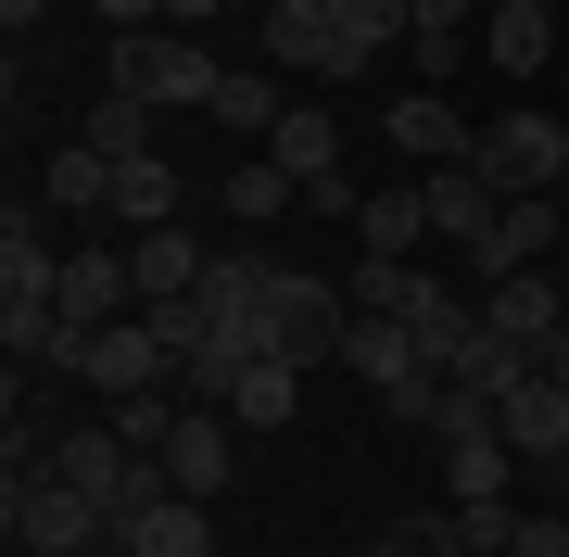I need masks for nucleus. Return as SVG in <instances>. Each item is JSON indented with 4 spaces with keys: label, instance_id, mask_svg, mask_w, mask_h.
<instances>
[{
    "label": "nucleus",
    "instance_id": "obj_4",
    "mask_svg": "<svg viewBox=\"0 0 569 557\" xmlns=\"http://www.w3.org/2000/svg\"><path fill=\"white\" fill-rule=\"evenodd\" d=\"M266 152H279V166L305 178V203H317V216H355V203H367V190L342 178V115H329V102H291Z\"/></svg>",
    "mask_w": 569,
    "mask_h": 557
},
{
    "label": "nucleus",
    "instance_id": "obj_3",
    "mask_svg": "<svg viewBox=\"0 0 569 557\" xmlns=\"http://www.w3.org/2000/svg\"><path fill=\"white\" fill-rule=\"evenodd\" d=\"M468 166L507 190V203H519V190H557V178H569V127H557V115H531V102H519V115H481Z\"/></svg>",
    "mask_w": 569,
    "mask_h": 557
},
{
    "label": "nucleus",
    "instance_id": "obj_17",
    "mask_svg": "<svg viewBox=\"0 0 569 557\" xmlns=\"http://www.w3.org/2000/svg\"><path fill=\"white\" fill-rule=\"evenodd\" d=\"M203 267H216V253L190 241V228H140V241H127V279H140V305H164V291H203Z\"/></svg>",
    "mask_w": 569,
    "mask_h": 557
},
{
    "label": "nucleus",
    "instance_id": "obj_20",
    "mask_svg": "<svg viewBox=\"0 0 569 557\" xmlns=\"http://www.w3.org/2000/svg\"><path fill=\"white\" fill-rule=\"evenodd\" d=\"M291 406H305V368H291V355H253V368L228 380V418H241V431H291Z\"/></svg>",
    "mask_w": 569,
    "mask_h": 557
},
{
    "label": "nucleus",
    "instance_id": "obj_26",
    "mask_svg": "<svg viewBox=\"0 0 569 557\" xmlns=\"http://www.w3.org/2000/svg\"><path fill=\"white\" fill-rule=\"evenodd\" d=\"M216 115L241 127V140H279V115H291V102H279L266 77H228V89H216Z\"/></svg>",
    "mask_w": 569,
    "mask_h": 557
},
{
    "label": "nucleus",
    "instance_id": "obj_13",
    "mask_svg": "<svg viewBox=\"0 0 569 557\" xmlns=\"http://www.w3.org/2000/svg\"><path fill=\"white\" fill-rule=\"evenodd\" d=\"M481 51H493V77H545V63H557V13H545V0H493Z\"/></svg>",
    "mask_w": 569,
    "mask_h": 557
},
{
    "label": "nucleus",
    "instance_id": "obj_30",
    "mask_svg": "<svg viewBox=\"0 0 569 557\" xmlns=\"http://www.w3.org/2000/svg\"><path fill=\"white\" fill-rule=\"evenodd\" d=\"M545 380H557V392H569V342H557V355H545Z\"/></svg>",
    "mask_w": 569,
    "mask_h": 557
},
{
    "label": "nucleus",
    "instance_id": "obj_19",
    "mask_svg": "<svg viewBox=\"0 0 569 557\" xmlns=\"http://www.w3.org/2000/svg\"><path fill=\"white\" fill-rule=\"evenodd\" d=\"M266 63H329V77H342V26H329V0H266Z\"/></svg>",
    "mask_w": 569,
    "mask_h": 557
},
{
    "label": "nucleus",
    "instance_id": "obj_21",
    "mask_svg": "<svg viewBox=\"0 0 569 557\" xmlns=\"http://www.w3.org/2000/svg\"><path fill=\"white\" fill-rule=\"evenodd\" d=\"M329 26H342V77H367L392 39H418V0H329Z\"/></svg>",
    "mask_w": 569,
    "mask_h": 557
},
{
    "label": "nucleus",
    "instance_id": "obj_9",
    "mask_svg": "<svg viewBox=\"0 0 569 557\" xmlns=\"http://www.w3.org/2000/svg\"><path fill=\"white\" fill-rule=\"evenodd\" d=\"M418 190H430V241H456V253H481L493 216H507V190H493L481 166H430Z\"/></svg>",
    "mask_w": 569,
    "mask_h": 557
},
{
    "label": "nucleus",
    "instance_id": "obj_12",
    "mask_svg": "<svg viewBox=\"0 0 569 557\" xmlns=\"http://www.w3.org/2000/svg\"><path fill=\"white\" fill-rule=\"evenodd\" d=\"M63 317L77 330H114V317H140V279H127V253H63Z\"/></svg>",
    "mask_w": 569,
    "mask_h": 557
},
{
    "label": "nucleus",
    "instance_id": "obj_32",
    "mask_svg": "<svg viewBox=\"0 0 569 557\" xmlns=\"http://www.w3.org/2000/svg\"><path fill=\"white\" fill-rule=\"evenodd\" d=\"M342 557H380V545H342Z\"/></svg>",
    "mask_w": 569,
    "mask_h": 557
},
{
    "label": "nucleus",
    "instance_id": "obj_16",
    "mask_svg": "<svg viewBox=\"0 0 569 557\" xmlns=\"http://www.w3.org/2000/svg\"><path fill=\"white\" fill-rule=\"evenodd\" d=\"M114 545H127V557H216V507H203V495H164V507L127 519Z\"/></svg>",
    "mask_w": 569,
    "mask_h": 557
},
{
    "label": "nucleus",
    "instance_id": "obj_11",
    "mask_svg": "<svg viewBox=\"0 0 569 557\" xmlns=\"http://www.w3.org/2000/svg\"><path fill=\"white\" fill-rule=\"evenodd\" d=\"M418 241H430V190H418V178H392V190H367V203H355V253L418 267Z\"/></svg>",
    "mask_w": 569,
    "mask_h": 557
},
{
    "label": "nucleus",
    "instance_id": "obj_23",
    "mask_svg": "<svg viewBox=\"0 0 569 557\" xmlns=\"http://www.w3.org/2000/svg\"><path fill=\"white\" fill-rule=\"evenodd\" d=\"M77 140L114 152V166H140V152H152V102H140V89H102V102L77 115Z\"/></svg>",
    "mask_w": 569,
    "mask_h": 557
},
{
    "label": "nucleus",
    "instance_id": "obj_29",
    "mask_svg": "<svg viewBox=\"0 0 569 557\" xmlns=\"http://www.w3.org/2000/svg\"><path fill=\"white\" fill-rule=\"evenodd\" d=\"M51 13V0H0V26H13V39H26V26H39Z\"/></svg>",
    "mask_w": 569,
    "mask_h": 557
},
{
    "label": "nucleus",
    "instance_id": "obj_33",
    "mask_svg": "<svg viewBox=\"0 0 569 557\" xmlns=\"http://www.w3.org/2000/svg\"><path fill=\"white\" fill-rule=\"evenodd\" d=\"M557 507H569V481H557Z\"/></svg>",
    "mask_w": 569,
    "mask_h": 557
},
{
    "label": "nucleus",
    "instance_id": "obj_34",
    "mask_svg": "<svg viewBox=\"0 0 569 557\" xmlns=\"http://www.w3.org/2000/svg\"><path fill=\"white\" fill-rule=\"evenodd\" d=\"M545 13H557V0H545Z\"/></svg>",
    "mask_w": 569,
    "mask_h": 557
},
{
    "label": "nucleus",
    "instance_id": "obj_2",
    "mask_svg": "<svg viewBox=\"0 0 569 557\" xmlns=\"http://www.w3.org/2000/svg\"><path fill=\"white\" fill-rule=\"evenodd\" d=\"M342 330H355V291H329L317 267H279V279H266V355L317 368V355H342Z\"/></svg>",
    "mask_w": 569,
    "mask_h": 557
},
{
    "label": "nucleus",
    "instance_id": "obj_25",
    "mask_svg": "<svg viewBox=\"0 0 569 557\" xmlns=\"http://www.w3.org/2000/svg\"><path fill=\"white\" fill-rule=\"evenodd\" d=\"M291 203H305V178H291L279 152H253V166H228V216H241V228H266V216H291Z\"/></svg>",
    "mask_w": 569,
    "mask_h": 557
},
{
    "label": "nucleus",
    "instance_id": "obj_1",
    "mask_svg": "<svg viewBox=\"0 0 569 557\" xmlns=\"http://www.w3.org/2000/svg\"><path fill=\"white\" fill-rule=\"evenodd\" d=\"M114 89H140L152 115H178V102H216L228 63L203 39H178V26H140V39H114Z\"/></svg>",
    "mask_w": 569,
    "mask_h": 557
},
{
    "label": "nucleus",
    "instance_id": "obj_24",
    "mask_svg": "<svg viewBox=\"0 0 569 557\" xmlns=\"http://www.w3.org/2000/svg\"><path fill=\"white\" fill-rule=\"evenodd\" d=\"M114 216H127V241H140V228H178V166H164V152L114 166Z\"/></svg>",
    "mask_w": 569,
    "mask_h": 557
},
{
    "label": "nucleus",
    "instance_id": "obj_31",
    "mask_svg": "<svg viewBox=\"0 0 569 557\" xmlns=\"http://www.w3.org/2000/svg\"><path fill=\"white\" fill-rule=\"evenodd\" d=\"M77 557H127V545H114V533H102V545H77Z\"/></svg>",
    "mask_w": 569,
    "mask_h": 557
},
{
    "label": "nucleus",
    "instance_id": "obj_8",
    "mask_svg": "<svg viewBox=\"0 0 569 557\" xmlns=\"http://www.w3.org/2000/svg\"><path fill=\"white\" fill-rule=\"evenodd\" d=\"M77 380H89V392H164V380H178V355H164L152 317H114V330H89Z\"/></svg>",
    "mask_w": 569,
    "mask_h": 557
},
{
    "label": "nucleus",
    "instance_id": "obj_18",
    "mask_svg": "<svg viewBox=\"0 0 569 557\" xmlns=\"http://www.w3.org/2000/svg\"><path fill=\"white\" fill-rule=\"evenodd\" d=\"M39 203H51V216H114V152L63 140L51 166H39Z\"/></svg>",
    "mask_w": 569,
    "mask_h": 557
},
{
    "label": "nucleus",
    "instance_id": "obj_7",
    "mask_svg": "<svg viewBox=\"0 0 569 557\" xmlns=\"http://www.w3.org/2000/svg\"><path fill=\"white\" fill-rule=\"evenodd\" d=\"M557 241H569V190H519V203L493 216V241L468 253V267H481V279H531Z\"/></svg>",
    "mask_w": 569,
    "mask_h": 557
},
{
    "label": "nucleus",
    "instance_id": "obj_10",
    "mask_svg": "<svg viewBox=\"0 0 569 557\" xmlns=\"http://www.w3.org/2000/svg\"><path fill=\"white\" fill-rule=\"evenodd\" d=\"M228 431H241L228 406H178V431H164V481L216 507V495H228Z\"/></svg>",
    "mask_w": 569,
    "mask_h": 557
},
{
    "label": "nucleus",
    "instance_id": "obj_22",
    "mask_svg": "<svg viewBox=\"0 0 569 557\" xmlns=\"http://www.w3.org/2000/svg\"><path fill=\"white\" fill-rule=\"evenodd\" d=\"M507 481H519L507 431H468V444H443V495H456V507H507Z\"/></svg>",
    "mask_w": 569,
    "mask_h": 557
},
{
    "label": "nucleus",
    "instance_id": "obj_6",
    "mask_svg": "<svg viewBox=\"0 0 569 557\" xmlns=\"http://www.w3.org/2000/svg\"><path fill=\"white\" fill-rule=\"evenodd\" d=\"M481 330L545 368V355L569 342V279H545V267H531V279H481Z\"/></svg>",
    "mask_w": 569,
    "mask_h": 557
},
{
    "label": "nucleus",
    "instance_id": "obj_27",
    "mask_svg": "<svg viewBox=\"0 0 569 557\" xmlns=\"http://www.w3.org/2000/svg\"><path fill=\"white\" fill-rule=\"evenodd\" d=\"M507 557H569V507H519V545Z\"/></svg>",
    "mask_w": 569,
    "mask_h": 557
},
{
    "label": "nucleus",
    "instance_id": "obj_28",
    "mask_svg": "<svg viewBox=\"0 0 569 557\" xmlns=\"http://www.w3.org/2000/svg\"><path fill=\"white\" fill-rule=\"evenodd\" d=\"M89 13H102L114 39H140V26H164V0H89Z\"/></svg>",
    "mask_w": 569,
    "mask_h": 557
},
{
    "label": "nucleus",
    "instance_id": "obj_14",
    "mask_svg": "<svg viewBox=\"0 0 569 557\" xmlns=\"http://www.w3.org/2000/svg\"><path fill=\"white\" fill-rule=\"evenodd\" d=\"M468 140H481V127H468L443 89H406V102H392V152H418V166H468Z\"/></svg>",
    "mask_w": 569,
    "mask_h": 557
},
{
    "label": "nucleus",
    "instance_id": "obj_35",
    "mask_svg": "<svg viewBox=\"0 0 569 557\" xmlns=\"http://www.w3.org/2000/svg\"><path fill=\"white\" fill-rule=\"evenodd\" d=\"M557 190H569V178H557Z\"/></svg>",
    "mask_w": 569,
    "mask_h": 557
},
{
    "label": "nucleus",
    "instance_id": "obj_15",
    "mask_svg": "<svg viewBox=\"0 0 569 557\" xmlns=\"http://www.w3.org/2000/svg\"><path fill=\"white\" fill-rule=\"evenodd\" d=\"M342 368H355L367 392H406L430 355H418V330H406V317H355V330H342Z\"/></svg>",
    "mask_w": 569,
    "mask_h": 557
},
{
    "label": "nucleus",
    "instance_id": "obj_5",
    "mask_svg": "<svg viewBox=\"0 0 569 557\" xmlns=\"http://www.w3.org/2000/svg\"><path fill=\"white\" fill-rule=\"evenodd\" d=\"M493 431H507V456H519V481H569V392L531 368L519 392H493Z\"/></svg>",
    "mask_w": 569,
    "mask_h": 557
}]
</instances>
